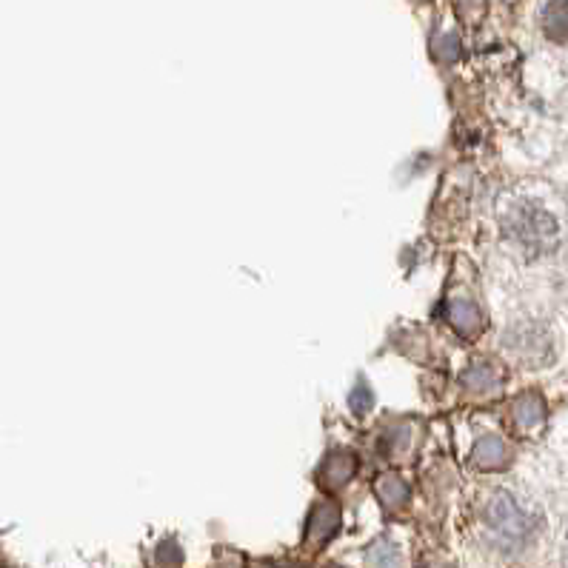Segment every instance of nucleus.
I'll list each match as a JSON object with an SVG mask.
<instances>
[{
    "label": "nucleus",
    "mask_w": 568,
    "mask_h": 568,
    "mask_svg": "<svg viewBox=\"0 0 568 568\" xmlns=\"http://www.w3.org/2000/svg\"><path fill=\"white\" fill-rule=\"evenodd\" d=\"M486 523L500 543H520V540L529 537L531 531V517L506 491L491 497L489 509H486Z\"/></svg>",
    "instance_id": "f257e3e1"
},
{
    "label": "nucleus",
    "mask_w": 568,
    "mask_h": 568,
    "mask_svg": "<svg viewBox=\"0 0 568 568\" xmlns=\"http://www.w3.org/2000/svg\"><path fill=\"white\" fill-rule=\"evenodd\" d=\"M506 229H509L511 240H517L520 246H531V249H540L546 246L551 237H554V223L549 215H543L540 209L534 206H520L514 209L506 220Z\"/></svg>",
    "instance_id": "f03ea898"
},
{
    "label": "nucleus",
    "mask_w": 568,
    "mask_h": 568,
    "mask_svg": "<svg viewBox=\"0 0 568 568\" xmlns=\"http://www.w3.org/2000/svg\"><path fill=\"white\" fill-rule=\"evenodd\" d=\"M354 471H357L354 454H349V451H337V454H332V457L323 463L320 480H323L326 489H340V486H346V483L352 480Z\"/></svg>",
    "instance_id": "7ed1b4c3"
},
{
    "label": "nucleus",
    "mask_w": 568,
    "mask_h": 568,
    "mask_svg": "<svg viewBox=\"0 0 568 568\" xmlns=\"http://www.w3.org/2000/svg\"><path fill=\"white\" fill-rule=\"evenodd\" d=\"M340 526V509L334 503H320L314 506L312 520H309V543L323 546Z\"/></svg>",
    "instance_id": "20e7f679"
},
{
    "label": "nucleus",
    "mask_w": 568,
    "mask_h": 568,
    "mask_svg": "<svg viewBox=\"0 0 568 568\" xmlns=\"http://www.w3.org/2000/svg\"><path fill=\"white\" fill-rule=\"evenodd\" d=\"M471 460H474V466L477 469H500V466H506V460H509V446L500 440V437H483L474 451H471Z\"/></svg>",
    "instance_id": "39448f33"
},
{
    "label": "nucleus",
    "mask_w": 568,
    "mask_h": 568,
    "mask_svg": "<svg viewBox=\"0 0 568 568\" xmlns=\"http://www.w3.org/2000/svg\"><path fill=\"white\" fill-rule=\"evenodd\" d=\"M543 32L557 43H568V0H549L546 3Z\"/></svg>",
    "instance_id": "423d86ee"
},
{
    "label": "nucleus",
    "mask_w": 568,
    "mask_h": 568,
    "mask_svg": "<svg viewBox=\"0 0 568 568\" xmlns=\"http://www.w3.org/2000/svg\"><path fill=\"white\" fill-rule=\"evenodd\" d=\"M449 320L451 326L466 337H474V334L483 329V317L477 312V306L469 303V300H454L449 306Z\"/></svg>",
    "instance_id": "0eeeda50"
},
{
    "label": "nucleus",
    "mask_w": 568,
    "mask_h": 568,
    "mask_svg": "<svg viewBox=\"0 0 568 568\" xmlns=\"http://www.w3.org/2000/svg\"><path fill=\"white\" fill-rule=\"evenodd\" d=\"M377 497L386 509H400L409 500V486L397 474H386L377 480Z\"/></svg>",
    "instance_id": "6e6552de"
},
{
    "label": "nucleus",
    "mask_w": 568,
    "mask_h": 568,
    "mask_svg": "<svg viewBox=\"0 0 568 568\" xmlns=\"http://www.w3.org/2000/svg\"><path fill=\"white\" fill-rule=\"evenodd\" d=\"M514 414H517V420H520V426H526V429H531V426H537L540 420H543V403L537 400V397H523L520 403H517V409H514Z\"/></svg>",
    "instance_id": "1a4fd4ad"
},
{
    "label": "nucleus",
    "mask_w": 568,
    "mask_h": 568,
    "mask_svg": "<svg viewBox=\"0 0 568 568\" xmlns=\"http://www.w3.org/2000/svg\"><path fill=\"white\" fill-rule=\"evenodd\" d=\"M369 563H372V568H397L400 566V551L394 549L392 543H377V546H372V551H369Z\"/></svg>",
    "instance_id": "9d476101"
},
{
    "label": "nucleus",
    "mask_w": 568,
    "mask_h": 568,
    "mask_svg": "<svg viewBox=\"0 0 568 568\" xmlns=\"http://www.w3.org/2000/svg\"><path fill=\"white\" fill-rule=\"evenodd\" d=\"M494 383H497V372H494L491 366H486V363L474 366V369L466 374V386L474 389V392H486V389H491Z\"/></svg>",
    "instance_id": "9b49d317"
},
{
    "label": "nucleus",
    "mask_w": 568,
    "mask_h": 568,
    "mask_svg": "<svg viewBox=\"0 0 568 568\" xmlns=\"http://www.w3.org/2000/svg\"><path fill=\"white\" fill-rule=\"evenodd\" d=\"M155 563L157 568H177L183 563V551L177 546L175 540H163L155 549Z\"/></svg>",
    "instance_id": "f8f14e48"
},
{
    "label": "nucleus",
    "mask_w": 568,
    "mask_h": 568,
    "mask_svg": "<svg viewBox=\"0 0 568 568\" xmlns=\"http://www.w3.org/2000/svg\"><path fill=\"white\" fill-rule=\"evenodd\" d=\"M372 403H374V394H372V389H369V383H366V380H360V383H357V389L352 392V409L357 414H363L372 409Z\"/></svg>",
    "instance_id": "ddd939ff"
},
{
    "label": "nucleus",
    "mask_w": 568,
    "mask_h": 568,
    "mask_svg": "<svg viewBox=\"0 0 568 568\" xmlns=\"http://www.w3.org/2000/svg\"><path fill=\"white\" fill-rule=\"evenodd\" d=\"M431 49H434V55L440 60H454L457 58V52H460L457 40L449 38V35H440V38L431 43Z\"/></svg>",
    "instance_id": "4468645a"
},
{
    "label": "nucleus",
    "mask_w": 568,
    "mask_h": 568,
    "mask_svg": "<svg viewBox=\"0 0 568 568\" xmlns=\"http://www.w3.org/2000/svg\"><path fill=\"white\" fill-rule=\"evenodd\" d=\"M566 568H568V546H566Z\"/></svg>",
    "instance_id": "2eb2a0df"
}]
</instances>
